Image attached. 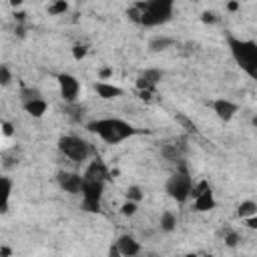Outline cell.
<instances>
[{
	"instance_id": "cell-1",
	"label": "cell",
	"mask_w": 257,
	"mask_h": 257,
	"mask_svg": "<svg viewBox=\"0 0 257 257\" xmlns=\"http://www.w3.org/2000/svg\"><path fill=\"white\" fill-rule=\"evenodd\" d=\"M175 12V0H145L137 2L126 10V16L147 28L167 24L173 18Z\"/></svg>"
},
{
	"instance_id": "cell-2",
	"label": "cell",
	"mask_w": 257,
	"mask_h": 257,
	"mask_svg": "<svg viewBox=\"0 0 257 257\" xmlns=\"http://www.w3.org/2000/svg\"><path fill=\"white\" fill-rule=\"evenodd\" d=\"M86 131L96 135L108 145H118L131 137H135L139 131L124 118L118 116H104V118H94L86 122Z\"/></svg>"
},
{
	"instance_id": "cell-3",
	"label": "cell",
	"mask_w": 257,
	"mask_h": 257,
	"mask_svg": "<svg viewBox=\"0 0 257 257\" xmlns=\"http://www.w3.org/2000/svg\"><path fill=\"white\" fill-rule=\"evenodd\" d=\"M227 46H229V52H231L233 60L237 62V66L243 72H247L249 76L257 78V42L229 34Z\"/></svg>"
},
{
	"instance_id": "cell-4",
	"label": "cell",
	"mask_w": 257,
	"mask_h": 257,
	"mask_svg": "<svg viewBox=\"0 0 257 257\" xmlns=\"http://www.w3.org/2000/svg\"><path fill=\"white\" fill-rule=\"evenodd\" d=\"M191 189H193V179H191L187 167H183V165L165 183V193L177 203H185L191 197Z\"/></svg>"
},
{
	"instance_id": "cell-5",
	"label": "cell",
	"mask_w": 257,
	"mask_h": 257,
	"mask_svg": "<svg viewBox=\"0 0 257 257\" xmlns=\"http://www.w3.org/2000/svg\"><path fill=\"white\" fill-rule=\"evenodd\" d=\"M58 151L72 163H82L90 157V145L76 135H62L58 139Z\"/></svg>"
},
{
	"instance_id": "cell-6",
	"label": "cell",
	"mask_w": 257,
	"mask_h": 257,
	"mask_svg": "<svg viewBox=\"0 0 257 257\" xmlns=\"http://www.w3.org/2000/svg\"><path fill=\"white\" fill-rule=\"evenodd\" d=\"M104 193V181H94V179H84L80 197H82V211L86 213H98L100 211V201Z\"/></svg>"
},
{
	"instance_id": "cell-7",
	"label": "cell",
	"mask_w": 257,
	"mask_h": 257,
	"mask_svg": "<svg viewBox=\"0 0 257 257\" xmlns=\"http://www.w3.org/2000/svg\"><path fill=\"white\" fill-rule=\"evenodd\" d=\"M56 82H58V88H60V96L66 100V102H76L78 100V94H80V80L70 74V72H60L56 76Z\"/></svg>"
},
{
	"instance_id": "cell-8",
	"label": "cell",
	"mask_w": 257,
	"mask_h": 257,
	"mask_svg": "<svg viewBox=\"0 0 257 257\" xmlns=\"http://www.w3.org/2000/svg\"><path fill=\"white\" fill-rule=\"evenodd\" d=\"M56 183L64 193L80 195L82 185H84V175H78V173H72V171H58L56 173Z\"/></svg>"
},
{
	"instance_id": "cell-9",
	"label": "cell",
	"mask_w": 257,
	"mask_h": 257,
	"mask_svg": "<svg viewBox=\"0 0 257 257\" xmlns=\"http://www.w3.org/2000/svg\"><path fill=\"white\" fill-rule=\"evenodd\" d=\"M139 253H141V243L128 233L120 235L114 243V249H110V255H122V257H135Z\"/></svg>"
},
{
	"instance_id": "cell-10",
	"label": "cell",
	"mask_w": 257,
	"mask_h": 257,
	"mask_svg": "<svg viewBox=\"0 0 257 257\" xmlns=\"http://www.w3.org/2000/svg\"><path fill=\"white\" fill-rule=\"evenodd\" d=\"M211 108H213L215 116L219 120H223V122H229L237 114V110H239L237 102H233L229 98H215V100H211Z\"/></svg>"
},
{
	"instance_id": "cell-11",
	"label": "cell",
	"mask_w": 257,
	"mask_h": 257,
	"mask_svg": "<svg viewBox=\"0 0 257 257\" xmlns=\"http://www.w3.org/2000/svg\"><path fill=\"white\" fill-rule=\"evenodd\" d=\"M163 80V70L159 68H145L139 76H137V88L139 90H153L157 88V84Z\"/></svg>"
},
{
	"instance_id": "cell-12",
	"label": "cell",
	"mask_w": 257,
	"mask_h": 257,
	"mask_svg": "<svg viewBox=\"0 0 257 257\" xmlns=\"http://www.w3.org/2000/svg\"><path fill=\"white\" fill-rule=\"evenodd\" d=\"M215 207H217V201H215L211 187H207L205 191H201L199 195L193 197V209L197 213H207V211H213Z\"/></svg>"
},
{
	"instance_id": "cell-13",
	"label": "cell",
	"mask_w": 257,
	"mask_h": 257,
	"mask_svg": "<svg viewBox=\"0 0 257 257\" xmlns=\"http://www.w3.org/2000/svg\"><path fill=\"white\" fill-rule=\"evenodd\" d=\"M84 179H94V181H108V177H110V171H108V167L100 161V159H94V161H90L88 165H86V169H84Z\"/></svg>"
},
{
	"instance_id": "cell-14",
	"label": "cell",
	"mask_w": 257,
	"mask_h": 257,
	"mask_svg": "<svg viewBox=\"0 0 257 257\" xmlns=\"http://www.w3.org/2000/svg\"><path fill=\"white\" fill-rule=\"evenodd\" d=\"M94 90H96V94H98L102 100H112V98H116V96L122 94V88L116 86V84H112V82H108V80H98V82H94Z\"/></svg>"
},
{
	"instance_id": "cell-15",
	"label": "cell",
	"mask_w": 257,
	"mask_h": 257,
	"mask_svg": "<svg viewBox=\"0 0 257 257\" xmlns=\"http://www.w3.org/2000/svg\"><path fill=\"white\" fill-rule=\"evenodd\" d=\"M22 108L30 114V116H34V118H40V116H44L46 114V110H48V102L40 96V98H34V100H28V102H22Z\"/></svg>"
},
{
	"instance_id": "cell-16",
	"label": "cell",
	"mask_w": 257,
	"mask_h": 257,
	"mask_svg": "<svg viewBox=\"0 0 257 257\" xmlns=\"http://www.w3.org/2000/svg\"><path fill=\"white\" fill-rule=\"evenodd\" d=\"M173 44H175V40L169 38V36H153L149 40V50L151 52H163V50L171 48Z\"/></svg>"
},
{
	"instance_id": "cell-17",
	"label": "cell",
	"mask_w": 257,
	"mask_h": 257,
	"mask_svg": "<svg viewBox=\"0 0 257 257\" xmlns=\"http://www.w3.org/2000/svg\"><path fill=\"white\" fill-rule=\"evenodd\" d=\"M159 227H161L163 233L175 231V227H177V215H175L173 211H165V213L161 215V219H159Z\"/></svg>"
},
{
	"instance_id": "cell-18",
	"label": "cell",
	"mask_w": 257,
	"mask_h": 257,
	"mask_svg": "<svg viewBox=\"0 0 257 257\" xmlns=\"http://www.w3.org/2000/svg\"><path fill=\"white\" fill-rule=\"evenodd\" d=\"M251 215H257V203H255V201H251V199L241 201V203H239V207H237V217L247 219V217H251Z\"/></svg>"
},
{
	"instance_id": "cell-19",
	"label": "cell",
	"mask_w": 257,
	"mask_h": 257,
	"mask_svg": "<svg viewBox=\"0 0 257 257\" xmlns=\"http://www.w3.org/2000/svg\"><path fill=\"white\" fill-rule=\"evenodd\" d=\"M66 114L70 116V120L80 122L82 116H84V106H82L78 100H76V102H68V106H66Z\"/></svg>"
},
{
	"instance_id": "cell-20",
	"label": "cell",
	"mask_w": 257,
	"mask_h": 257,
	"mask_svg": "<svg viewBox=\"0 0 257 257\" xmlns=\"http://www.w3.org/2000/svg\"><path fill=\"white\" fill-rule=\"evenodd\" d=\"M2 213L8 211V201H10V193H12V179L10 177H2Z\"/></svg>"
},
{
	"instance_id": "cell-21",
	"label": "cell",
	"mask_w": 257,
	"mask_h": 257,
	"mask_svg": "<svg viewBox=\"0 0 257 257\" xmlns=\"http://www.w3.org/2000/svg\"><path fill=\"white\" fill-rule=\"evenodd\" d=\"M46 10H48L50 16H60V14H64L68 10V2L66 0H52Z\"/></svg>"
},
{
	"instance_id": "cell-22",
	"label": "cell",
	"mask_w": 257,
	"mask_h": 257,
	"mask_svg": "<svg viewBox=\"0 0 257 257\" xmlns=\"http://www.w3.org/2000/svg\"><path fill=\"white\" fill-rule=\"evenodd\" d=\"M163 155H165L169 161H181L183 147H179V145H165V147H163Z\"/></svg>"
},
{
	"instance_id": "cell-23",
	"label": "cell",
	"mask_w": 257,
	"mask_h": 257,
	"mask_svg": "<svg viewBox=\"0 0 257 257\" xmlns=\"http://www.w3.org/2000/svg\"><path fill=\"white\" fill-rule=\"evenodd\" d=\"M143 197H145V193H143V189H141L139 185H128L126 191H124V199H128V201H137V203H141Z\"/></svg>"
},
{
	"instance_id": "cell-24",
	"label": "cell",
	"mask_w": 257,
	"mask_h": 257,
	"mask_svg": "<svg viewBox=\"0 0 257 257\" xmlns=\"http://www.w3.org/2000/svg\"><path fill=\"white\" fill-rule=\"evenodd\" d=\"M40 96H42L40 90L34 88V86H22V88H20V98H22V102H28V100H34V98H40Z\"/></svg>"
},
{
	"instance_id": "cell-25",
	"label": "cell",
	"mask_w": 257,
	"mask_h": 257,
	"mask_svg": "<svg viewBox=\"0 0 257 257\" xmlns=\"http://www.w3.org/2000/svg\"><path fill=\"white\" fill-rule=\"evenodd\" d=\"M137 211H139V203L137 201H124L122 205H120V215L122 217H133V215H137Z\"/></svg>"
},
{
	"instance_id": "cell-26",
	"label": "cell",
	"mask_w": 257,
	"mask_h": 257,
	"mask_svg": "<svg viewBox=\"0 0 257 257\" xmlns=\"http://www.w3.org/2000/svg\"><path fill=\"white\" fill-rule=\"evenodd\" d=\"M239 241H241L239 233H237V231L227 229V233H225V245H227V247H237V245H239Z\"/></svg>"
},
{
	"instance_id": "cell-27",
	"label": "cell",
	"mask_w": 257,
	"mask_h": 257,
	"mask_svg": "<svg viewBox=\"0 0 257 257\" xmlns=\"http://www.w3.org/2000/svg\"><path fill=\"white\" fill-rule=\"evenodd\" d=\"M10 80H12V72H10L8 64H2V66H0V84H2V86H8Z\"/></svg>"
},
{
	"instance_id": "cell-28",
	"label": "cell",
	"mask_w": 257,
	"mask_h": 257,
	"mask_svg": "<svg viewBox=\"0 0 257 257\" xmlns=\"http://www.w3.org/2000/svg\"><path fill=\"white\" fill-rule=\"evenodd\" d=\"M86 52H88V46H86V44H74V46H72V56H74V60H82V58L86 56Z\"/></svg>"
},
{
	"instance_id": "cell-29",
	"label": "cell",
	"mask_w": 257,
	"mask_h": 257,
	"mask_svg": "<svg viewBox=\"0 0 257 257\" xmlns=\"http://www.w3.org/2000/svg\"><path fill=\"white\" fill-rule=\"evenodd\" d=\"M110 76H112V68L110 66H102L98 70V80H108Z\"/></svg>"
},
{
	"instance_id": "cell-30",
	"label": "cell",
	"mask_w": 257,
	"mask_h": 257,
	"mask_svg": "<svg viewBox=\"0 0 257 257\" xmlns=\"http://www.w3.org/2000/svg\"><path fill=\"white\" fill-rule=\"evenodd\" d=\"M201 20H203L205 24H215L219 18H217L213 12H203V14H201Z\"/></svg>"
},
{
	"instance_id": "cell-31",
	"label": "cell",
	"mask_w": 257,
	"mask_h": 257,
	"mask_svg": "<svg viewBox=\"0 0 257 257\" xmlns=\"http://www.w3.org/2000/svg\"><path fill=\"white\" fill-rule=\"evenodd\" d=\"M243 221H245V227H247V229L257 231V215H251V217H247V219H243Z\"/></svg>"
},
{
	"instance_id": "cell-32",
	"label": "cell",
	"mask_w": 257,
	"mask_h": 257,
	"mask_svg": "<svg viewBox=\"0 0 257 257\" xmlns=\"http://www.w3.org/2000/svg\"><path fill=\"white\" fill-rule=\"evenodd\" d=\"M12 133H14V126L8 120H2V135L4 137H12Z\"/></svg>"
},
{
	"instance_id": "cell-33",
	"label": "cell",
	"mask_w": 257,
	"mask_h": 257,
	"mask_svg": "<svg viewBox=\"0 0 257 257\" xmlns=\"http://www.w3.org/2000/svg\"><path fill=\"white\" fill-rule=\"evenodd\" d=\"M227 10H231V12H235V10H239V2H235V0H231V2H227Z\"/></svg>"
},
{
	"instance_id": "cell-34",
	"label": "cell",
	"mask_w": 257,
	"mask_h": 257,
	"mask_svg": "<svg viewBox=\"0 0 257 257\" xmlns=\"http://www.w3.org/2000/svg\"><path fill=\"white\" fill-rule=\"evenodd\" d=\"M8 255H12V249H8V247H0V257H8Z\"/></svg>"
},
{
	"instance_id": "cell-35",
	"label": "cell",
	"mask_w": 257,
	"mask_h": 257,
	"mask_svg": "<svg viewBox=\"0 0 257 257\" xmlns=\"http://www.w3.org/2000/svg\"><path fill=\"white\" fill-rule=\"evenodd\" d=\"M10 4L16 8V6H20V4H22V0H10Z\"/></svg>"
},
{
	"instance_id": "cell-36",
	"label": "cell",
	"mask_w": 257,
	"mask_h": 257,
	"mask_svg": "<svg viewBox=\"0 0 257 257\" xmlns=\"http://www.w3.org/2000/svg\"><path fill=\"white\" fill-rule=\"evenodd\" d=\"M253 124H255V128H257V116H253Z\"/></svg>"
},
{
	"instance_id": "cell-37",
	"label": "cell",
	"mask_w": 257,
	"mask_h": 257,
	"mask_svg": "<svg viewBox=\"0 0 257 257\" xmlns=\"http://www.w3.org/2000/svg\"><path fill=\"white\" fill-rule=\"evenodd\" d=\"M195 2H199V0H195Z\"/></svg>"
}]
</instances>
